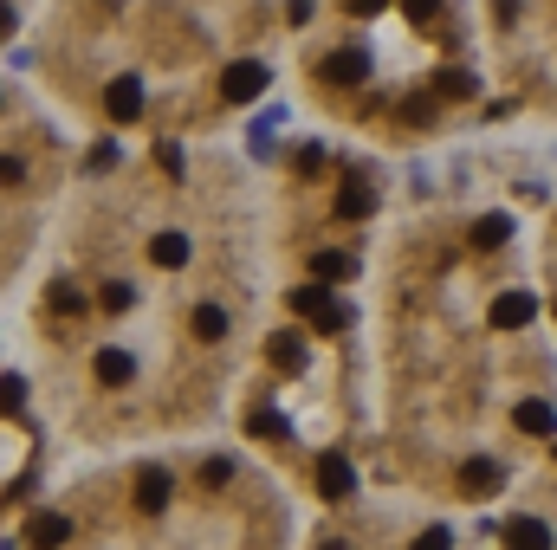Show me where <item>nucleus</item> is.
<instances>
[{
  "label": "nucleus",
  "mask_w": 557,
  "mask_h": 550,
  "mask_svg": "<svg viewBox=\"0 0 557 550\" xmlns=\"http://www.w3.org/2000/svg\"><path fill=\"white\" fill-rule=\"evenodd\" d=\"M512 428H519V434H538V440H545V434H557L551 402H519V408H512Z\"/></svg>",
  "instance_id": "8"
},
{
  "label": "nucleus",
  "mask_w": 557,
  "mask_h": 550,
  "mask_svg": "<svg viewBox=\"0 0 557 550\" xmlns=\"http://www.w3.org/2000/svg\"><path fill=\"white\" fill-rule=\"evenodd\" d=\"M532 318H538V298H532V292L493 298V330H519V324H532Z\"/></svg>",
  "instance_id": "5"
},
{
  "label": "nucleus",
  "mask_w": 557,
  "mask_h": 550,
  "mask_svg": "<svg viewBox=\"0 0 557 550\" xmlns=\"http://www.w3.org/2000/svg\"><path fill=\"white\" fill-rule=\"evenodd\" d=\"M26 538H33L39 550H59L65 538H72V525H65V518H59V512H39V518H33V525H26Z\"/></svg>",
  "instance_id": "12"
},
{
  "label": "nucleus",
  "mask_w": 557,
  "mask_h": 550,
  "mask_svg": "<svg viewBox=\"0 0 557 550\" xmlns=\"http://www.w3.org/2000/svg\"><path fill=\"white\" fill-rule=\"evenodd\" d=\"M156 162H162L169 175H182V149H175V143H162V149H156Z\"/></svg>",
  "instance_id": "27"
},
{
  "label": "nucleus",
  "mask_w": 557,
  "mask_h": 550,
  "mask_svg": "<svg viewBox=\"0 0 557 550\" xmlns=\"http://www.w3.org/2000/svg\"><path fill=\"white\" fill-rule=\"evenodd\" d=\"M324 78H331V85H363V78H370V52H357V46H344V52H331V59L318 65Z\"/></svg>",
  "instance_id": "3"
},
{
  "label": "nucleus",
  "mask_w": 557,
  "mask_h": 550,
  "mask_svg": "<svg viewBox=\"0 0 557 550\" xmlns=\"http://www.w3.org/2000/svg\"><path fill=\"white\" fill-rule=\"evenodd\" d=\"M227 473H234L227 460H208V466H201V486H227Z\"/></svg>",
  "instance_id": "25"
},
{
  "label": "nucleus",
  "mask_w": 557,
  "mask_h": 550,
  "mask_svg": "<svg viewBox=\"0 0 557 550\" xmlns=\"http://www.w3.org/2000/svg\"><path fill=\"white\" fill-rule=\"evenodd\" d=\"M20 402H26V382L7 376V415H20Z\"/></svg>",
  "instance_id": "28"
},
{
  "label": "nucleus",
  "mask_w": 557,
  "mask_h": 550,
  "mask_svg": "<svg viewBox=\"0 0 557 550\" xmlns=\"http://www.w3.org/2000/svg\"><path fill=\"white\" fill-rule=\"evenodd\" d=\"M344 7H350V13H357V20H370V13H383V7H389V0H344Z\"/></svg>",
  "instance_id": "29"
},
{
  "label": "nucleus",
  "mask_w": 557,
  "mask_h": 550,
  "mask_svg": "<svg viewBox=\"0 0 557 550\" xmlns=\"http://www.w3.org/2000/svg\"><path fill=\"white\" fill-rule=\"evenodd\" d=\"M292 311H298V318H311L318 330H331V337L350 324V311L331 305V285H298V292H292Z\"/></svg>",
  "instance_id": "1"
},
{
  "label": "nucleus",
  "mask_w": 557,
  "mask_h": 550,
  "mask_svg": "<svg viewBox=\"0 0 557 550\" xmlns=\"http://www.w3.org/2000/svg\"><path fill=\"white\" fill-rule=\"evenodd\" d=\"M318 492H324V499H350V492H357V473H350V460L324 453V460H318Z\"/></svg>",
  "instance_id": "6"
},
{
  "label": "nucleus",
  "mask_w": 557,
  "mask_h": 550,
  "mask_svg": "<svg viewBox=\"0 0 557 550\" xmlns=\"http://www.w3.org/2000/svg\"><path fill=\"white\" fill-rule=\"evenodd\" d=\"M311 272H318V285H337L350 272V259L344 253H318V259H311Z\"/></svg>",
  "instance_id": "19"
},
{
  "label": "nucleus",
  "mask_w": 557,
  "mask_h": 550,
  "mask_svg": "<svg viewBox=\"0 0 557 550\" xmlns=\"http://www.w3.org/2000/svg\"><path fill=\"white\" fill-rule=\"evenodd\" d=\"M247 428H253V434H260V440H279V434H285V421L273 415V408H260V415H253V421H247Z\"/></svg>",
  "instance_id": "21"
},
{
  "label": "nucleus",
  "mask_w": 557,
  "mask_h": 550,
  "mask_svg": "<svg viewBox=\"0 0 557 550\" xmlns=\"http://www.w3.org/2000/svg\"><path fill=\"white\" fill-rule=\"evenodd\" d=\"M188 324H195V337H201V343H221V337H227V311H221V305H201Z\"/></svg>",
  "instance_id": "16"
},
{
  "label": "nucleus",
  "mask_w": 557,
  "mask_h": 550,
  "mask_svg": "<svg viewBox=\"0 0 557 550\" xmlns=\"http://www.w3.org/2000/svg\"><path fill=\"white\" fill-rule=\"evenodd\" d=\"M402 123H434V98H409L402 104Z\"/></svg>",
  "instance_id": "22"
},
{
  "label": "nucleus",
  "mask_w": 557,
  "mask_h": 550,
  "mask_svg": "<svg viewBox=\"0 0 557 550\" xmlns=\"http://www.w3.org/2000/svg\"><path fill=\"white\" fill-rule=\"evenodd\" d=\"M409 550H454V538H447V531H441V525H434V531H421V538H415Z\"/></svg>",
  "instance_id": "23"
},
{
  "label": "nucleus",
  "mask_w": 557,
  "mask_h": 550,
  "mask_svg": "<svg viewBox=\"0 0 557 550\" xmlns=\"http://www.w3.org/2000/svg\"><path fill=\"white\" fill-rule=\"evenodd\" d=\"M149 259H156V266H188V240L182 233H156V240H149Z\"/></svg>",
  "instance_id": "15"
},
{
  "label": "nucleus",
  "mask_w": 557,
  "mask_h": 550,
  "mask_svg": "<svg viewBox=\"0 0 557 550\" xmlns=\"http://www.w3.org/2000/svg\"><path fill=\"white\" fill-rule=\"evenodd\" d=\"M337 214H344V220H370V214H376V195L357 182V175H350V182L337 188Z\"/></svg>",
  "instance_id": "11"
},
{
  "label": "nucleus",
  "mask_w": 557,
  "mask_h": 550,
  "mask_svg": "<svg viewBox=\"0 0 557 550\" xmlns=\"http://www.w3.org/2000/svg\"><path fill=\"white\" fill-rule=\"evenodd\" d=\"M506 544H512V550H551V525H545V518H512V525H506Z\"/></svg>",
  "instance_id": "9"
},
{
  "label": "nucleus",
  "mask_w": 557,
  "mask_h": 550,
  "mask_svg": "<svg viewBox=\"0 0 557 550\" xmlns=\"http://www.w3.org/2000/svg\"><path fill=\"white\" fill-rule=\"evenodd\" d=\"M104 110H111V123H137L143 85H137V78H111V91H104Z\"/></svg>",
  "instance_id": "4"
},
{
  "label": "nucleus",
  "mask_w": 557,
  "mask_h": 550,
  "mask_svg": "<svg viewBox=\"0 0 557 550\" xmlns=\"http://www.w3.org/2000/svg\"><path fill=\"white\" fill-rule=\"evenodd\" d=\"M460 492H467V499L499 492V466H493V460H467V466H460Z\"/></svg>",
  "instance_id": "10"
},
{
  "label": "nucleus",
  "mask_w": 557,
  "mask_h": 550,
  "mask_svg": "<svg viewBox=\"0 0 557 550\" xmlns=\"http://www.w3.org/2000/svg\"><path fill=\"white\" fill-rule=\"evenodd\" d=\"M434 98H473V78L460 72V65H441V72H434Z\"/></svg>",
  "instance_id": "17"
},
{
  "label": "nucleus",
  "mask_w": 557,
  "mask_h": 550,
  "mask_svg": "<svg viewBox=\"0 0 557 550\" xmlns=\"http://www.w3.org/2000/svg\"><path fill=\"white\" fill-rule=\"evenodd\" d=\"M46 305H52V311H78V318H85V292H72V285H52Z\"/></svg>",
  "instance_id": "20"
},
{
  "label": "nucleus",
  "mask_w": 557,
  "mask_h": 550,
  "mask_svg": "<svg viewBox=\"0 0 557 550\" xmlns=\"http://www.w3.org/2000/svg\"><path fill=\"white\" fill-rule=\"evenodd\" d=\"M104 311H130V285H104Z\"/></svg>",
  "instance_id": "26"
},
{
  "label": "nucleus",
  "mask_w": 557,
  "mask_h": 550,
  "mask_svg": "<svg viewBox=\"0 0 557 550\" xmlns=\"http://www.w3.org/2000/svg\"><path fill=\"white\" fill-rule=\"evenodd\" d=\"M434 7H441V0H402V13H409L415 26H428V20H434Z\"/></svg>",
  "instance_id": "24"
},
{
  "label": "nucleus",
  "mask_w": 557,
  "mask_h": 550,
  "mask_svg": "<svg viewBox=\"0 0 557 550\" xmlns=\"http://www.w3.org/2000/svg\"><path fill=\"white\" fill-rule=\"evenodd\" d=\"M266 85H273V72H266L260 59H240V65H227V78H221L227 104H253V98H260Z\"/></svg>",
  "instance_id": "2"
},
{
  "label": "nucleus",
  "mask_w": 557,
  "mask_h": 550,
  "mask_svg": "<svg viewBox=\"0 0 557 550\" xmlns=\"http://www.w3.org/2000/svg\"><path fill=\"white\" fill-rule=\"evenodd\" d=\"M266 356H273L279 369H305V337H298V330H279V337L266 343Z\"/></svg>",
  "instance_id": "14"
},
{
  "label": "nucleus",
  "mask_w": 557,
  "mask_h": 550,
  "mask_svg": "<svg viewBox=\"0 0 557 550\" xmlns=\"http://www.w3.org/2000/svg\"><path fill=\"white\" fill-rule=\"evenodd\" d=\"M137 512H169V473H162V466H143L137 473Z\"/></svg>",
  "instance_id": "7"
},
{
  "label": "nucleus",
  "mask_w": 557,
  "mask_h": 550,
  "mask_svg": "<svg viewBox=\"0 0 557 550\" xmlns=\"http://www.w3.org/2000/svg\"><path fill=\"white\" fill-rule=\"evenodd\" d=\"M506 240H512V214H486L473 227V246H506Z\"/></svg>",
  "instance_id": "18"
},
{
  "label": "nucleus",
  "mask_w": 557,
  "mask_h": 550,
  "mask_svg": "<svg viewBox=\"0 0 557 550\" xmlns=\"http://www.w3.org/2000/svg\"><path fill=\"white\" fill-rule=\"evenodd\" d=\"M98 382H111V389H124L130 376H137V363H130V350H98Z\"/></svg>",
  "instance_id": "13"
}]
</instances>
